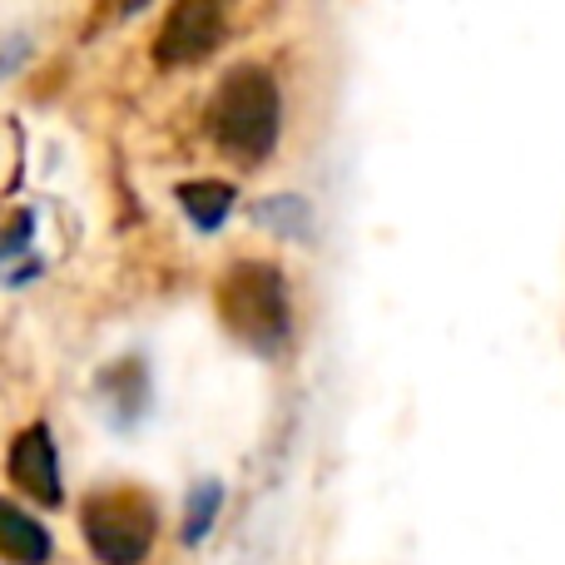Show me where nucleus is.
<instances>
[{"instance_id":"5","label":"nucleus","mask_w":565,"mask_h":565,"mask_svg":"<svg viewBox=\"0 0 565 565\" xmlns=\"http://www.w3.org/2000/svg\"><path fill=\"white\" fill-rule=\"evenodd\" d=\"M10 477L40 507H60V467H55V447H50L45 427L20 431V441L10 447Z\"/></svg>"},{"instance_id":"2","label":"nucleus","mask_w":565,"mask_h":565,"mask_svg":"<svg viewBox=\"0 0 565 565\" xmlns=\"http://www.w3.org/2000/svg\"><path fill=\"white\" fill-rule=\"evenodd\" d=\"M218 318L234 332L238 342L258 352H274L288 338V288H282V274L274 264H258V258H244L234 264L218 282Z\"/></svg>"},{"instance_id":"6","label":"nucleus","mask_w":565,"mask_h":565,"mask_svg":"<svg viewBox=\"0 0 565 565\" xmlns=\"http://www.w3.org/2000/svg\"><path fill=\"white\" fill-rule=\"evenodd\" d=\"M0 556H10L15 565L50 561V531L20 507H10V501H0Z\"/></svg>"},{"instance_id":"8","label":"nucleus","mask_w":565,"mask_h":565,"mask_svg":"<svg viewBox=\"0 0 565 565\" xmlns=\"http://www.w3.org/2000/svg\"><path fill=\"white\" fill-rule=\"evenodd\" d=\"M214 507H218V487H204V491H199V501L189 507V526H184L189 541H199L209 531V521H214Z\"/></svg>"},{"instance_id":"3","label":"nucleus","mask_w":565,"mask_h":565,"mask_svg":"<svg viewBox=\"0 0 565 565\" xmlns=\"http://www.w3.org/2000/svg\"><path fill=\"white\" fill-rule=\"evenodd\" d=\"M159 531V511L145 491L115 487L85 501V541L105 565H135L149 556Z\"/></svg>"},{"instance_id":"7","label":"nucleus","mask_w":565,"mask_h":565,"mask_svg":"<svg viewBox=\"0 0 565 565\" xmlns=\"http://www.w3.org/2000/svg\"><path fill=\"white\" fill-rule=\"evenodd\" d=\"M179 204H184V214L194 218L199 228H218L228 218V209H234V189L214 184V179H199V184L179 189Z\"/></svg>"},{"instance_id":"1","label":"nucleus","mask_w":565,"mask_h":565,"mask_svg":"<svg viewBox=\"0 0 565 565\" xmlns=\"http://www.w3.org/2000/svg\"><path fill=\"white\" fill-rule=\"evenodd\" d=\"M209 129L214 139L238 159V164H258L274 154L278 129H282V99L278 79L264 65H238L224 75L214 105H209Z\"/></svg>"},{"instance_id":"4","label":"nucleus","mask_w":565,"mask_h":565,"mask_svg":"<svg viewBox=\"0 0 565 565\" xmlns=\"http://www.w3.org/2000/svg\"><path fill=\"white\" fill-rule=\"evenodd\" d=\"M218 40H224V10L214 0H184V6L169 10L164 30L154 40L159 65H194V60L214 55Z\"/></svg>"}]
</instances>
